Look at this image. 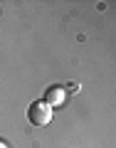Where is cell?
<instances>
[{"label": "cell", "instance_id": "cell-3", "mask_svg": "<svg viewBox=\"0 0 116 148\" xmlns=\"http://www.w3.org/2000/svg\"><path fill=\"white\" fill-rule=\"evenodd\" d=\"M0 148H8V143H5V141H0Z\"/></svg>", "mask_w": 116, "mask_h": 148}, {"label": "cell", "instance_id": "cell-1", "mask_svg": "<svg viewBox=\"0 0 116 148\" xmlns=\"http://www.w3.org/2000/svg\"><path fill=\"white\" fill-rule=\"evenodd\" d=\"M27 121H30L32 126H47V123L52 121V106L45 104L42 99L32 101L30 109H27Z\"/></svg>", "mask_w": 116, "mask_h": 148}, {"label": "cell", "instance_id": "cell-2", "mask_svg": "<svg viewBox=\"0 0 116 148\" xmlns=\"http://www.w3.org/2000/svg\"><path fill=\"white\" fill-rule=\"evenodd\" d=\"M64 96H67V91L62 89V86H49L47 91H45V104H49L54 109V106H62V101H64Z\"/></svg>", "mask_w": 116, "mask_h": 148}]
</instances>
